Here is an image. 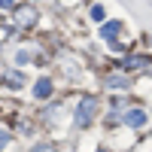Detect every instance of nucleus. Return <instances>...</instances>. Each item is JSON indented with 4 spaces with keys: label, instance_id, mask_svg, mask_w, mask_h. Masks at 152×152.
Masks as SVG:
<instances>
[{
    "label": "nucleus",
    "instance_id": "nucleus-3",
    "mask_svg": "<svg viewBox=\"0 0 152 152\" xmlns=\"http://www.w3.org/2000/svg\"><path fill=\"white\" fill-rule=\"evenodd\" d=\"M15 18H18L21 24H34V21H37V9H31V6H21V9L15 12Z\"/></svg>",
    "mask_w": 152,
    "mask_h": 152
},
{
    "label": "nucleus",
    "instance_id": "nucleus-1",
    "mask_svg": "<svg viewBox=\"0 0 152 152\" xmlns=\"http://www.w3.org/2000/svg\"><path fill=\"white\" fill-rule=\"evenodd\" d=\"M94 97H82V104H79V116H76V122L79 125H88L91 122V116H94Z\"/></svg>",
    "mask_w": 152,
    "mask_h": 152
},
{
    "label": "nucleus",
    "instance_id": "nucleus-7",
    "mask_svg": "<svg viewBox=\"0 0 152 152\" xmlns=\"http://www.w3.org/2000/svg\"><path fill=\"white\" fill-rule=\"evenodd\" d=\"M6 82H9L12 88H21V85H24V76H21V73H9V76H6Z\"/></svg>",
    "mask_w": 152,
    "mask_h": 152
},
{
    "label": "nucleus",
    "instance_id": "nucleus-4",
    "mask_svg": "<svg viewBox=\"0 0 152 152\" xmlns=\"http://www.w3.org/2000/svg\"><path fill=\"white\" fill-rule=\"evenodd\" d=\"M49 94H52V79H40V82H37V88H34V97H49Z\"/></svg>",
    "mask_w": 152,
    "mask_h": 152
},
{
    "label": "nucleus",
    "instance_id": "nucleus-8",
    "mask_svg": "<svg viewBox=\"0 0 152 152\" xmlns=\"http://www.w3.org/2000/svg\"><path fill=\"white\" fill-rule=\"evenodd\" d=\"M146 58H128V67H143Z\"/></svg>",
    "mask_w": 152,
    "mask_h": 152
},
{
    "label": "nucleus",
    "instance_id": "nucleus-6",
    "mask_svg": "<svg viewBox=\"0 0 152 152\" xmlns=\"http://www.w3.org/2000/svg\"><path fill=\"white\" fill-rule=\"evenodd\" d=\"M100 34H104V40H113V37L119 34V21H110V24H104V31H100Z\"/></svg>",
    "mask_w": 152,
    "mask_h": 152
},
{
    "label": "nucleus",
    "instance_id": "nucleus-11",
    "mask_svg": "<svg viewBox=\"0 0 152 152\" xmlns=\"http://www.w3.org/2000/svg\"><path fill=\"white\" fill-rule=\"evenodd\" d=\"M6 143H9V134H6V131H0V149H3Z\"/></svg>",
    "mask_w": 152,
    "mask_h": 152
},
{
    "label": "nucleus",
    "instance_id": "nucleus-2",
    "mask_svg": "<svg viewBox=\"0 0 152 152\" xmlns=\"http://www.w3.org/2000/svg\"><path fill=\"white\" fill-rule=\"evenodd\" d=\"M146 122H149L146 110H128L125 113V125H131V128H143Z\"/></svg>",
    "mask_w": 152,
    "mask_h": 152
},
{
    "label": "nucleus",
    "instance_id": "nucleus-9",
    "mask_svg": "<svg viewBox=\"0 0 152 152\" xmlns=\"http://www.w3.org/2000/svg\"><path fill=\"white\" fill-rule=\"evenodd\" d=\"M91 18H94V21L104 18V6H94V9H91Z\"/></svg>",
    "mask_w": 152,
    "mask_h": 152
},
{
    "label": "nucleus",
    "instance_id": "nucleus-10",
    "mask_svg": "<svg viewBox=\"0 0 152 152\" xmlns=\"http://www.w3.org/2000/svg\"><path fill=\"white\" fill-rule=\"evenodd\" d=\"M15 61H18V64H28V61H31V52H18Z\"/></svg>",
    "mask_w": 152,
    "mask_h": 152
},
{
    "label": "nucleus",
    "instance_id": "nucleus-5",
    "mask_svg": "<svg viewBox=\"0 0 152 152\" xmlns=\"http://www.w3.org/2000/svg\"><path fill=\"white\" fill-rule=\"evenodd\" d=\"M107 88H128V76H110Z\"/></svg>",
    "mask_w": 152,
    "mask_h": 152
},
{
    "label": "nucleus",
    "instance_id": "nucleus-12",
    "mask_svg": "<svg viewBox=\"0 0 152 152\" xmlns=\"http://www.w3.org/2000/svg\"><path fill=\"white\" fill-rule=\"evenodd\" d=\"M31 152H55V149H52V146H34Z\"/></svg>",
    "mask_w": 152,
    "mask_h": 152
}]
</instances>
